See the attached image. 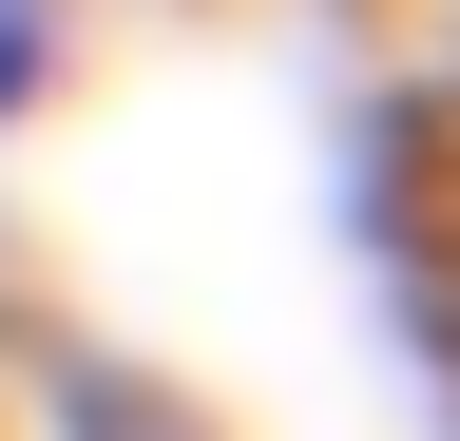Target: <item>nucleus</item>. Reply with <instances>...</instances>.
Masks as SVG:
<instances>
[{
	"instance_id": "1",
	"label": "nucleus",
	"mask_w": 460,
	"mask_h": 441,
	"mask_svg": "<svg viewBox=\"0 0 460 441\" xmlns=\"http://www.w3.org/2000/svg\"><path fill=\"white\" fill-rule=\"evenodd\" d=\"M58 58H77V0H0V135L58 96Z\"/></svg>"
}]
</instances>
